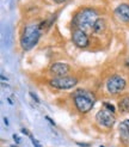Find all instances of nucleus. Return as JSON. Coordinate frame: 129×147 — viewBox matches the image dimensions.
I'll return each mask as SVG.
<instances>
[{"label": "nucleus", "mask_w": 129, "mask_h": 147, "mask_svg": "<svg viewBox=\"0 0 129 147\" xmlns=\"http://www.w3.org/2000/svg\"><path fill=\"white\" fill-rule=\"evenodd\" d=\"M12 147H16V146H12Z\"/></svg>", "instance_id": "20"}, {"label": "nucleus", "mask_w": 129, "mask_h": 147, "mask_svg": "<svg viewBox=\"0 0 129 147\" xmlns=\"http://www.w3.org/2000/svg\"><path fill=\"white\" fill-rule=\"evenodd\" d=\"M103 105H104V108L106 110H109V111H111V113H115V107L112 104H109V103H104Z\"/></svg>", "instance_id": "13"}, {"label": "nucleus", "mask_w": 129, "mask_h": 147, "mask_svg": "<svg viewBox=\"0 0 129 147\" xmlns=\"http://www.w3.org/2000/svg\"><path fill=\"white\" fill-rule=\"evenodd\" d=\"M29 136H30V139H31V141H32V144H34V146H35V147H42V146L40 145V142H38L37 140H36V139H35L32 135H29Z\"/></svg>", "instance_id": "14"}, {"label": "nucleus", "mask_w": 129, "mask_h": 147, "mask_svg": "<svg viewBox=\"0 0 129 147\" xmlns=\"http://www.w3.org/2000/svg\"><path fill=\"white\" fill-rule=\"evenodd\" d=\"M96 121L98 122L99 126L111 128L114 126L115 121H116V119H115V116H114V113L109 111V110H106V109H102L96 114Z\"/></svg>", "instance_id": "6"}, {"label": "nucleus", "mask_w": 129, "mask_h": 147, "mask_svg": "<svg viewBox=\"0 0 129 147\" xmlns=\"http://www.w3.org/2000/svg\"><path fill=\"white\" fill-rule=\"evenodd\" d=\"M50 87L57 90H69L78 84V79L75 77H54L48 80Z\"/></svg>", "instance_id": "4"}, {"label": "nucleus", "mask_w": 129, "mask_h": 147, "mask_svg": "<svg viewBox=\"0 0 129 147\" xmlns=\"http://www.w3.org/2000/svg\"><path fill=\"white\" fill-rule=\"evenodd\" d=\"M105 29H106V23H105V20L103 18H98L96 20V23L93 24V28H92V31L93 34H96V35H99V34H102L105 31Z\"/></svg>", "instance_id": "11"}, {"label": "nucleus", "mask_w": 129, "mask_h": 147, "mask_svg": "<svg viewBox=\"0 0 129 147\" xmlns=\"http://www.w3.org/2000/svg\"><path fill=\"white\" fill-rule=\"evenodd\" d=\"M123 122H124V123H126V126H127V127H128V128H129V120H124V121H123Z\"/></svg>", "instance_id": "19"}, {"label": "nucleus", "mask_w": 129, "mask_h": 147, "mask_svg": "<svg viewBox=\"0 0 129 147\" xmlns=\"http://www.w3.org/2000/svg\"><path fill=\"white\" fill-rule=\"evenodd\" d=\"M124 65H126V67H127V68H129V56L124 60Z\"/></svg>", "instance_id": "17"}, {"label": "nucleus", "mask_w": 129, "mask_h": 147, "mask_svg": "<svg viewBox=\"0 0 129 147\" xmlns=\"http://www.w3.org/2000/svg\"><path fill=\"white\" fill-rule=\"evenodd\" d=\"M127 86V82L121 76H111L106 82V90L111 94H120Z\"/></svg>", "instance_id": "5"}, {"label": "nucleus", "mask_w": 129, "mask_h": 147, "mask_svg": "<svg viewBox=\"0 0 129 147\" xmlns=\"http://www.w3.org/2000/svg\"><path fill=\"white\" fill-rule=\"evenodd\" d=\"M118 109L121 113H129V94L122 96L118 100Z\"/></svg>", "instance_id": "12"}, {"label": "nucleus", "mask_w": 129, "mask_h": 147, "mask_svg": "<svg viewBox=\"0 0 129 147\" xmlns=\"http://www.w3.org/2000/svg\"><path fill=\"white\" fill-rule=\"evenodd\" d=\"M73 102L79 113L86 114L93 108V104H95V94L87 90L79 89L73 93Z\"/></svg>", "instance_id": "3"}, {"label": "nucleus", "mask_w": 129, "mask_h": 147, "mask_svg": "<svg viewBox=\"0 0 129 147\" xmlns=\"http://www.w3.org/2000/svg\"><path fill=\"white\" fill-rule=\"evenodd\" d=\"M71 72V66L63 62H55L50 66L49 73L54 77H66Z\"/></svg>", "instance_id": "8"}, {"label": "nucleus", "mask_w": 129, "mask_h": 147, "mask_svg": "<svg viewBox=\"0 0 129 147\" xmlns=\"http://www.w3.org/2000/svg\"><path fill=\"white\" fill-rule=\"evenodd\" d=\"M72 41L79 48H86L90 45V38L87 34H86V31L79 30V29H74L72 31Z\"/></svg>", "instance_id": "7"}, {"label": "nucleus", "mask_w": 129, "mask_h": 147, "mask_svg": "<svg viewBox=\"0 0 129 147\" xmlns=\"http://www.w3.org/2000/svg\"><path fill=\"white\" fill-rule=\"evenodd\" d=\"M44 29L42 28L41 23H30L24 26L23 32L20 36V46L25 51L32 49L41 37Z\"/></svg>", "instance_id": "1"}, {"label": "nucleus", "mask_w": 129, "mask_h": 147, "mask_svg": "<svg viewBox=\"0 0 129 147\" xmlns=\"http://www.w3.org/2000/svg\"><path fill=\"white\" fill-rule=\"evenodd\" d=\"M66 1H68V0H54V3H56V4H63Z\"/></svg>", "instance_id": "16"}, {"label": "nucleus", "mask_w": 129, "mask_h": 147, "mask_svg": "<svg viewBox=\"0 0 129 147\" xmlns=\"http://www.w3.org/2000/svg\"><path fill=\"white\" fill-rule=\"evenodd\" d=\"M97 19H98L97 11H95L93 9H90V7H85V9L75 13V16L73 17V20H72V25H73L74 29L86 31L89 29L93 28V24L96 23Z\"/></svg>", "instance_id": "2"}, {"label": "nucleus", "mask_w": 129, "mask_h": 147, "mask_svg": "<svg viewBox=\"0 0 129 147\" xmlns=\"http://www.w3.org/2000/svg\"><path fill=\"white\" fill-rule=\"evenodd\" d=\"M30 96L34 98V100H36V102H37V103H40V99H38V97L37 96H36V94L34 93V92H30Z\"/></svg>", "instance_id": "15"}, {"label": "nucleus", "mask_w": 129, "mask_h": 147, "mask_svg": "<svg viewBox=\"0 0 129 147\" xmlns=\"http://www.w3.org/2000/svg\"><path fill=\"white\" fill-rule=\"evenodd\" d=\"M13 139H14V141H17V142H19V141H20V140H19V139H18V136H17L16 134H14V135H13Z\"/></svg>", "instance_id": "18"}, {"label": "nucleus", "mask_w": 129, "mask_h": 147, "mask_svg": "<svg viewBox=\"0 0 129 147\" xmlns=\"http://www.w3.org/2000/svg\"><path fill=\"white\" fill-rule=\"evenodd\" d=\"M120 136H121V141L123 142L126 146H129V128L126 126L124 122H121L120 124Z\"/></svg>", "instance_id": "10"}, {"label": "nucleus", "mask_w": 129, "mask_h": 147, "mask_svg": "<svg viewBox=\"0 0 129 147\" xmlns=\"http://www.w3.org/2000/svg\"><path fill=\"white\" fill-rule=\"evenodd\" d=\"M116 18L122 23H129V4H120L114 11Z\"/></svg>", "instance_id": "9"}]
</instances>
